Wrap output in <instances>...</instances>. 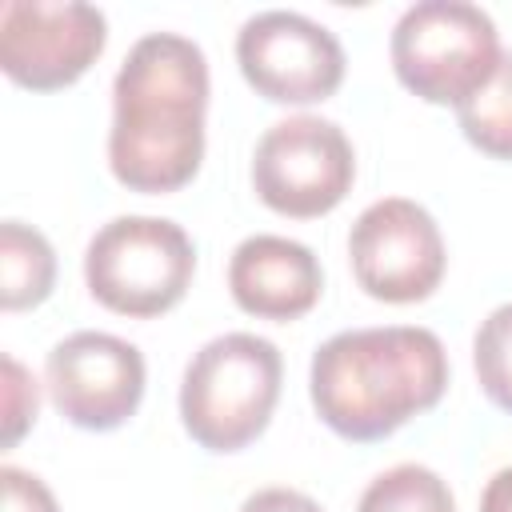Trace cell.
Here are the masks:
<instances>
[{
	"label": "cell",
	"mask_w": 512,
	"mask_h": 512,
	"mask_svg": "<svg viewBox=\"0 0 512 512\" xmlns=\"http://www.w3.org/2000/svg\"><path fill=\"white\" fill-rule=\"evenodd\" d=\"M36 380L24 372L20 360L4 356V448H12L32 424H36Z\"/></svg>",
	"instance_id": "16"
},
{
	"label": "cell",
	"mask_w": 512,
	"mask_h": 512,
	"mask_svg": "<svg viewBox=\"0 0 512 512\" xmlns=\"http://www.w3.org/2000/svg\"><path fill=\"white\" fill-rule=\"evenodd\" d=\"M460 132L472 148L496 160H512V52L500 56L492 80L456 108Z\"/></svg>",
	"instance_id": "13"
},
{
	"label": "cell",
	"mask_w": 512,
	"mask_h": 512,
	"mask_svg": "<svg viewBox=\"0 0 512 512\" xmlns=\"http://www.w3.org/2000/svg\"><path fill=\"white\" fill-rule=\"evenodd\" d=\"M356 180L352 140L336 120L288 116L272 124L252 152L256 196L292 220H312L332 212Z\"/></svg>",
	"instance_id": "6"
},
{
	"label": "cell",
	"mask_w": 512,
	"mask_h": 512,
	"mask_svg": "<svg viewBox=\"0 0 512 512\" xmlns=\"http://www.w3.org/2000/svg\"><path fill=\"white\" fill-rule=\"evenodd\" d=\"M280 380L284 360L272 340L256 332H224L208 340L180 380L184 432L208 452L248 448L272 420Z\"/></svg>",
	"instance_id": "3"
},
{
	"label": "cell",
	"mask_w": 512,
	"mask_h": 512,
	"mask_svg": "<svg viewBox=\"0 0 512 512\" xmlns=\"http://www.w3.org/2000/svg\"><path fill=\"white\" fill-rule=\"evenodd\" d=\"M356 512H456V500L432 468L396 464L364 488Z\"/></svg>",
	"instance_id": "14"
},
{
	"label": "cell",
	"mask_w": 512,
	"mask_h": 512,
	"mask_svg": "<svg viewBox=\"0 0 512 512\" xmlns=\"http://www.w3.org/2000/svg\"><path fill=\"white\" fill-rule=\"evenodd\" d=\"M240 512H320V504L296 488H260L240 504Z\"/></svg>",
	"instance_id": "18"
},
{
	"label": "cell",
	"mask_w": 512,
	"mask_h": 512,
	"mask_svg": "<svg viewBox=\"0 0 512 512\" xmlns=\"http://www.w3.org/2000/svg\"><path fill=\"white\" fill-rule=\"evenodd\" d=\"M56 412L84 432H112L144 400V356L112 332H72L44 364Z\"/></svg>",
	"instance_id": "10"
},
{
	"label": "cell",
	"mask_w": 512,
	"mask_h": 512,
	"mask_svg": "<svg viewBox=\"0 0 512 512\" xmlns=\"http://www.w3.org/2000/svg\"><path fill=\"white\" fill-rule=\"evenodd\" d=\"M480 512H512V468H500L480 496Z\"/></svg>",
	"instance_id": "19"
},
{
	"label": "cell",
	"mask_w": 512,
	"mask_h": 512,
	"mask_svg": "<svg viewBox=\"0 0 512 512\" xmlns=\"http://www.w3.org/2000/svg\"><path fill=\"white\" fill-rule=\"evenodd\" d=\"M228 288L240 312L256 320H300L324 292L320 260L308 244L288 236H248L228 260Z\"/></svg>",
	"instance_id": "11"
},
{
	"label": "cell",
	"mask_w": 512,
	"mask_h": 512,
	"mask_svg": "<svg viewBox=\"0 0 512 512\" xmlns=\"http://www.w3.org/2000/svg\"><path fill=\"white\" fill-rule=\"evenodd\" d=\"M348 260L356 284L384 304L428 300L444 280V236L428 208L404 196L368 204L348 232Z\"/></svg>",
	"instance_id": "7"
},
{
	"label": "cell",
	"mask_w": 512,
	"mask_h": 512,
	"mask_svg": "<svg viewBox=\"0 0 512 512\" xmlns=\"http://www.w3.org/2000/svg\"><path fill=\"white\" fill-rule=\"evenodd\" d=\"M472 360H476V380L484 396L496 408L512 412V304L492 308L488 320L476 328Z\"/></svg>",
	"instance_id": "15"
},
{
	"label": "cell",
	"mask_w": 512,
	"mask_h": 512,
	"mask_svg": "<svg viewBox=\"0 0 512 512\" xmlns=\"http://www.w3.org/2000/svg\"><path fill=\"white\" fill-rule=\"evenodd\" d=\"M492 16L468 0H420L392 28L396 80L428 104L472 100L500 64Z\"/></svg>",
	"instance_id": "4"
},
{
	"label": "cell",
	"mask_w": 512,
	"mask_h": 512,
	"mask_svg": "<svg viewBox=\"0 0 512 512\" xmlns=\"http://www.w3.org/2000/svg\"><path fill=\"white\" fill-rule=\"evenodd\" d=\"M56 284V252L44 232L4 220L0 224V308L20 312L48 300Z\"/></svg>",
	"instance_id": "12"
},
{
	"label": "cell",
	"mask_w": 512,
	"mask_h": 512,
	"mask_svg": "<svg viewBox=\"0 0 512 512\" xmlns=\"http://www.w3.org/2000/svg\"><path fill=\"white\" fill-rule=\"evenodd\" d=\"M444 388V344L416 324L336 332L316 348L308 372L316 416L352 444L392 436L412 416L436 408Z\"/></svg>",
	"instance_id": "2"
},
{
	"label": "cell",
	"mask_w": 512,
	"mask_h": 512,
	"mask_svg": "<svg viewBox=\"0 0 512 512\" xmlns=\"http://www.w3.org/2000/svg\"><path fill=\"white\" fill-rule=\"evenodd\" d=\"M0 508L4 512H60L48 484L24 468H0Z\"/></svg>",
	"instance_id": "17"
},
{
	"label": "cell",
	"mask_w": 512,
	"mask_h": 512,
	"mask_svg": "<svg viewBox=\"0 0 512 512\" xmlns=\"http://www.w3.org/2000/svg\"><path fill=\"white\" fill-rule=\"evenodd\" d=\"M104 40V12L80 0H8L0 8V68L12 84L32 92L76 84L104 52Z\"/></svg>",
	"instance_id": "8"
},
{
	"label": "cell",
	"mask_w": 512,
	"mask_h": 512,
	"mask_svg": "<svg viewBox=\"0 0 512 512\" xmlns=\"http://www.w3.org/2000/svg\"><path fill=\"white\" fill-rule=\"evenodd\" d=\"M236 64L256 96L272 104L328 100L344 80L340 40L300 12H256L236 32Z\"/></svg>",
	"instance_id": "9"
},
{
	"label": "cell",
	"mask_w": 512,
	"mask_h": 512,
	"mask_svg": "<svg viewBox=\"0 0 512 512\" xmlns=\"http://www.w3.org/2000/svg\"><path fill=\"white\" fill-rule=\"evenodd\" d=\"M208 60L176 32L140 36L112 80L108 164L132 192H176L204 160Z\"/></svg>",
	"instance_id": "1"
},
{
	"label": "cell",
	"mask_w": 512,
	"mask_h": 512,
	"mask_svg": "<svg viewBox=\"0 0 512 512\" xmlns=\"http://www.w3.org/2000/svg\"><path fill=\"white\" fill-rule=\"evenodd\" d=\"M196 248L188 232L160 216H116L84 252L88 292L120 316H160L176 308L192 284Z\"/></svg>",
	"instance_id": "5"
}]
</instances>
